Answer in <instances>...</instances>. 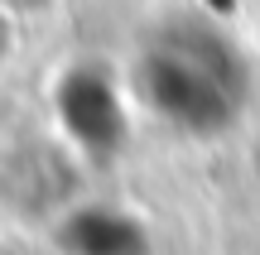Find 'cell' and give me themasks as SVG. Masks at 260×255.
<instances>
[{"instance_id": "6da1fadb", "label": "cell", "mask_w": 260, "mask_h": 255, "mask_svg": "<svg viewBox=\"0 0 260 255\" xmlns=\"http://www.w3.org/2000/svg\"><path fill=\"white\" fill-rule=\"evenodd\" d=\"M251 63L232 34L203 19H174L140 44L130 96L140 116L178 140H222L251 111Z\"/></svg>"}, {"instance_id": "7a4b0ae2", "label": "cell", "mask_w": 260, "mask_h": 255, "mask_svg": "<svg viewBox=\"0 0 260 255\" xmlns=\"http://www.w3.org/2000/svg\"><path fill=\"white\" fill-rule=\"evenodd\" d=\"M48 111H53L58 140L82 164L102 169L130 150L140 106L130 96V77H116L106 63H73L68 72H58Z\"/></svg>"}, {"instance_id": "3957f363", "label": "cell", "mask_w": 260, "mask_h": 255, "mask_svg": "<svg viewBox=\"0 0 260 255\" xmlns=\"http://www.w3.org/2000/svg\"><path fill=\"white\" fill-rule=\"evenodd\" d=\"M87 164L68 150L63 140H24L10 144L0 154V202L19 217H48L68 212L82 193H77V178H82Z\"/></svg>"}, {"instance_id": "277c9868", "label": "cell", "mask_w": 260, "mask_h": 255, "mask_svg": "<svg viewBox=\"0 0 260 255\" xmlns=\"http://www.w3.org/2000/svg\"><path fill=\"white\" fill-rule=\"evenodd\" d=\"M48 227H53L58 255H154L149 227L130 207H116V202L77 198Z\"/></svg>"}, {"instance_id": "5b68a950", "label": "cell", "mask_w": 260, "mask_h": 255, "mask_svg": "<svg viewBox=\"0 0 260 255\" xmlns=\"http://www.w3.org/2000/svg\"><path fill=\"white\" fill-rule=\"evenodd\" d=\"M255 169H260V125H255Z\"/></svg>"}]
</instances>
